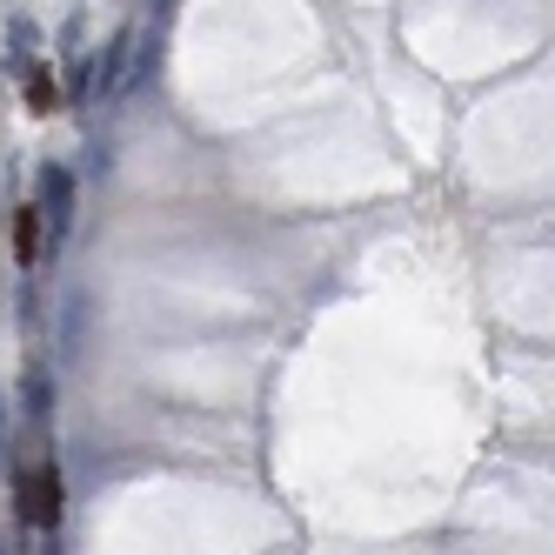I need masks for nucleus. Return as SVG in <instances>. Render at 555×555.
<instances>
[{"label": "nucleus", "instance_id": "obj_1", "mask_svg": "<svg viewBox=\"0 0 555 555\" xmlns=\"http://www.w3.org/2000/svg\"><path fill=\"white\" fill-rule=\"evenodd\" d=\"M14 515H21V529H54L61 522V468H27L14 482Z\"/></svg>", "mask_w": 555, "mask_h": 555}, {"label": "nucleus", "instance_id": "obj_2", "mask_svg": "<svg viewBox=\"0 0 555 555\" xmlns=\"http://www.w3.org/2000/svg\"><path fill=\"white\" fill-rule=\"evenodd\" d=\"M41 221L67 228L74 221V175L67 168H41Z\"/></svg>", "mask_w": 555, "mask_h": 555}, {"label": "nucleus", "instance_id": "obj_3", "mask_svg": "<svg viewBox=\"0 0 555 555\" xmlns=\"http://www.w3.org/2000/svg\"><path fill=\"white\" fill-rule=\"evenodd\" d=\"M34 255H41V208H21V221H14V261L34 268Z\"/></svg>", "mask_w": 555, "mask_h": 555}]
</instances>
